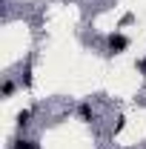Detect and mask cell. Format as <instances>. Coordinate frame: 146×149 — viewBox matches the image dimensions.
I'll return each mask as SVG.
<instances>
[{
  "label": "cell",
  "instance_id": "1",
  "mask_svg": "<svg viewBox=\"0 0 146 149\" xmlns=\"http://www.w3.org/2000/svg\"><path fill=\"white\" fill-rule=\"evenodd\" d=\"M106 49H109V55H120V52H126L129 49V37L120 35V32H112L106 37Z\"/></svg>",
  "mask_w": 146,
  "mask_h": 149
},
{
  "label": "cell",
  "instance_id": "2",
  "mask_svg": "<svg viewBox=\"0 0 146 149\" xmlns=\"http://www.w3.org/2000/svg\"><path fill=\"white\" fill-rule=\"evenodd\" d=\"M77 115H80V120H83V123H92V120H95V109H92L89 100H83V103L77 106Z\"/></svg>",
  "mask_w": 146,
  "mask_h": 149
},
{
  "label": "cell",
  "instance_id": "3",
  "mask_svg": "<svg viewBox=\"0 0 146 149\" xmlns=\"http://www.w3.org/2000/svg\"><path fill=\"white\" fill-rule=\"evenodd\" d=\"M12 149H40V146H37V141H29V138H17V141L12 143Z\"/></svg>",
  "mask_w": 146,
  "mask_h": 149
},
{
  "label": "cell",
  "instance_id": "4",
  "mask_svg": "<svg viewBox=\"0 0 146 149\" xmlns=\"http://www.w3.org/2000/svg\"><path fill=\"white\" fill-rule=\"evenodd\" d=\"M32 123V109H23V112H17V126L20 129H26Z\"/></svg>",
  "mask_w": 146,
  "mask_h": 149
},
{
  "label": "cell",
  "instance_id": "5",
  "mask_svg": "<svg viewBox=\"0 0 146 149\" xmlns=\"http://www.w3.org/2000/svg\"><path fill=\"white\" fill-rule=\"evenodd\" d=\"M12 92H15V83L6 80V83H3V97H12Z\"/></svg>",
  "mask_w": 146,
  "mask_h": 149
},
{
  "label": "cell",
  "instance_id": "6",
  "mask_svg": "<svg viewBox=\"0 0 146 149\" xmlns=\"http://www.w3.org/2000/svg\"><path fill=\"white\" fill-rule=\"evenodd\" d=\"M129 23H135V15H123V20H120V26H129Z\"/></svg>",
  "mask_w": 146,
  "mask_h": 149
},
{
  "label": "cell",
  "instance_id": "7",
  "mask_svg": "<svg viewBox=\"0 0 146 149\" xmlns=\"http://www.w3.org/2000/svg\"><path fill=\"white\" fill-rule=\"evenodd\" d=\"M123 126H126V120H123V118H117V123H115V135H117V132L123 129Z\"/></svg>",
  "mask_w": 146,
  "mask_h": 149
}]
</instances>
